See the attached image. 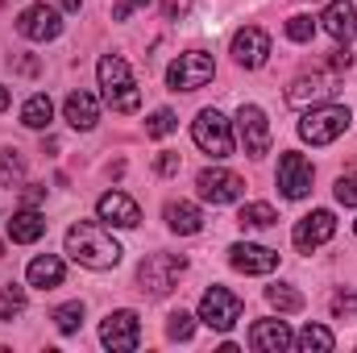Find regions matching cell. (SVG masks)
<instances>
[{
    "label": "cell",
    "instance_id": "1",
    "mask_svg": "<svg viewBox=\"0 0 357 353\" xmlns=\"http://www.w3.org/2000/svg\"><path fill=\"white\" fill-rule=\"evenodd\" d=\"M67 254L79 266H88V270H112V266L121 262L125 250H121V241H116L104 225L79 220V225L67 229Z\"/></svg>",
    "mask_w": 357,
    "mask_h": 353
},
{
    "label": "cell",
    "instance_id": "2",
    "mask_svg": "<svg viewBox=\"0 0 357 353\" xmlns=\"http://www.w3.org/2000/svg\"><path fill=\"white\" fill-rule=\"evenodd\" d=\"M96 75H100V88H104V100H108L112 112H137L142 108L137 80H133V71H129V63L121 54H104Z\"/></svg>",
    "mask_w": 357,
    "mask_h": 353
},
{
    "label": "cell",
    "instance_id": "3",
    "mask_svg": "<svg viewBox=\"0 0 357 353\" xmlns=\"http://www.w3.org/2000/svg\"><path fill=\"white\" fill-rule=\"evenodd\" d=\"M349 121H354V112H349L345 104H316V108L303 112L299 137L312 142V146H333V142L349 129Z\"/></svg>",
    "mask_w": 357,
    "mask_h": 353
},
{
    "label": "cell",
    "instance_id": "4",
    "mask_svg": "<svg viewBox=\"0 0 357 353\" xmlns=\"http://www.w3.org/2000/svg\"><path fill=\"white\" fill-rule=\"evenodd\" d=\"M191 142L208 154V158H229L233 154V129H229V121L216 112V108H204L195 121H191Z\"/></svg>",
    "mask_w": 357,
    "mask_h": 353
},
{
    "label": "cell",
    "instance_id": "5",
    "mask_svg": "<svg viewBox=\"0 0 357 353\" xmlns=\"http://www.w3.org/2000/svg\"><path fill=\"white\" fill-rule=\"evenodd\" d=\"M183 270H187V258L183 254H150L146 262L137 266V283H142V291L146 295H167V291H175L178 278H183Z\"/></svg>",
    "mask_w": 357,
    "mask_h": 353
},
{
    "label": "cell",
    "instance_id": "6",
    "mask_svg": "<svg viewBox=\"0 0 357 353\" xmlns=\"http://www.w3.org/2000/svg\"><path fill=\"white\" fill-rule=\"evenodd\" d=\"M241 312H245V303H241V295H233L229 287H208L204 299H199V320H204L212 333H229V329L241 320Z\"/></svg>",
    "mask_w": 357,
    "mask_h": 353
},
{
    "label": "cell",
    "instance_id": "7",
    "mask_svg": "<svg viewBox=\"0 0 357 353\" xmlns=\"http://www.w3.org/2000/svg\"><path fill=\"white\" fill-rule=\"evenodd\" d=\"M212 75H216V63H212L208 50H187V54H178L175 63L167 67L171 91H195V88H204Z\"/></svg>",
    "mask_w": 357,
    "mask_h": 353
},
{
    "label": "cell",
    "instance_id": "8",
    "mask_svg": "<svg viewBox=\"0 0 357 353\" xmlns=\"http://www.w3.org/2000/svg\"><path fill=\"white\" fill-rule=\"evenodd\" d=\"M100 341L104 350H116V353H129L142 345V316L133 308H121V312H108L104 324H100Z\"/></svg>",
    "mask_w": 357,
    "mask_h": 353
},
{
    "label": "cell",
    "instance_id": "9",
    "mask_svg": "<svg viewBox=\"0 0 357 353\" xmlns=\"http://www.w3.org/2000/svg\"><path fill=\"white\" fill-rule=\"evenodd\" d=\"M237 133L250 158H266L270 154V121L258 104H241L237 108Z\"/></svg>",
    "mask_w": 357,
    "mask_h": 353
},
{
    "label": "cell",
    "instance_id": "10",
    "mask_svg": "<svg viewBox=\"0 0 357 353\" xmlns=\"http://www.w3.org/2000/svg\"><path fill=\"white\" fill-rule=\"evenodd\" d=\"M195 187H199V200H208V204H233V200L245 195V179L233 175V171H225V167L199 171V175H195Z\"/></svg>",
    "mask_w": 357,
    "mask_h": 353
},
{
    "label": "cell",
    "instance_id": "11",
    "mask_svg": "<svg viewBox=\"0 0 357 353\" xmlns=\"http://www.w3.org/2000/svg\"><path fill=\"white\" fill-rule=\"evenodd\" d=\"M333 233H337V216H333L328 208H316V212H307V216L295 225L291 241H295L299 254H312V250H320L324 241H333Z\"/></svg>",
    "mask_w": 357,
    "mask_h": 353
},
{
    "label": "cell",
    "instance_id": "12",
    "mask_svg": "<svg viewBox=\"0 0 357 353\" xmlns=\"http://www.w3.org/2000/svg\"><path fill=\"white\" fill-rule=\"evenodd\" d=\"M312 183H316V171H312V163H307L303 154L287 150V154L278 158V191H282L287 200H303V195L312 191Z\"/></svg>",
    "mask_w": 357,
    "mask_h": 353
},
{
    "label": "cell",
    "instance_id": "13",
    "mask_svg": "<svg viewBox=\"0 0 357 353\" xmlns=\"http://www.w3.org/2000/svg\"><path fill=\"white\" fill-rule=\"evenodd\" d=\"M17 33L29 38V42H54V38L63 33V17H59V8H50V4H29V8L17 17Z\"/></svg>",
    "mask_w": 357,
    "mask_h": 353
},
{
    "label": "cell",
    "instance_id": "14",
    "mask_svg": "<svg viewBox=\"0 0 357 353\" xmlns=\"http://www.w3.org/2000/svg\"><path fill=\"white\" fill-rule=\"evenodd\" d=\"M233 59H237V67H245V71L266 67V59H270V33H266V29H258V25L237 29V33H233Z\"/></svg>",
    "mask_w": 357,
    "mask_h": 353
},
{
    "label": "cell",
    "instance_id": "15",
    "mask_svg": "<svg viewBox=\"0 0 357 353\" xmlns=\"http://www.w3.org/2000/svg\"><path fill=\"white\" fill-rule=\"evenodd\" d=\"M96 212H100L104 225H116V229H137V225H142V208H137V200L125 195V191H104V195L96 200Z\"/></svg>",
    "mask_w": 357,
    "mask_h": 353
},
{
    "label": "cell",
    "instance_id": "16",
    "mask_svg": "<svg viewBox=\"0 0 357 353\" xmlns=\"http://www.w3.org/2000/svg\"><path fill=\"white\" fill-rule=\"evenodd\" d=\"M333 91H337V84H333L328 75H299V80L287 88V104H291V108H316V104L333 100Z\"/></svg>",
    "mask_w": 357,
    "mask_h": 353
},
{
    "label": "cell",
    "instance_id": "17",
    "mask_svg": "<svg viewBox=\"0 0 357 353\" xmlns=\"http://www.w3.org/2000/svg\"><path fill=\"white\" fill-rule=\"evenodd\" d=\"M229 266L241 270V274H270L278 266V254L266 250V246H254V241H237L229 250Z\"/></svg>",
    "mask_w": 357,
    "mask_h": 353
},
{
    "label": "cell",
    "instance_id": "18",
    "mask_svg": "<svg viewBox=\"0 0 357 353\" xmlns=\"http://www.w3.org/2000/svg\"><path fill=\"white\" fill-rule=\"evenodd\" d=\"M320 25H324V33H328L333 42L345 46V42H354V33H357V8L349 4V0H328Z\"/></svg>",
    "mask_w": 357,
    "mask_h": 353
},
{
    "label": "cell",
    "instance_id": "19",
    "mask_svg": "<svg viewBox=\"0 0 357 353\" xmlns=\"http://www.w3.org/2000/svg\"><path fill=\"white\" fill-rule=\"evenodd\" d=\"M250 345L258 353H282L295 345V337H291V329H287V320H254V329H250Z\"/></svg>",
    "mask_w": 357,
    "mask_h": 353
},
{
    "label": "cell",
    "instance_id": "20",
    "mask_svg": "<svg viewBox=\"0 0 357 353\" xmlns=\"http://www.w3.org/2000/svg\"><path fill=\"white\" fill-rule=\"evenodd\" d=\"M63 117L71 121V129H79V133H88L96 129V121H100V100L91 96V91H71L67 100H63Z\"/></svg>",
    "mask_w": 357,
    "mask_h": 353
},
{
    "label": "cell",
    "instance_id": "21",
    "mask_svg": "<svg viewBox=\"0 0 357 353\" xmlns=\"http://www.w3.org/2000/svg\"><path fill=\"white\" fill-rule=\"evenodd\" d=\"M42 233H46V216L38 208H21L8 216V237L17 246H33V241H42Z\"/></svg>",
    "mask_w": 357,
    "mask_h": 353
},
{
    "label": "cell",
    "instance_id": "22",
    "mask_svg": "<svg viewBox=\"0 0 357 353\" xmlns=\"http://www.w3.org/2000/svg\"><path fill=\"white\" fill-rule=\"evenodd\" d=\"M63 274H67V266H63V258H54V254H42V258H33V262L25 266V278H29V287H38V291L63 287Z\"/></svg>",
    "mask_w": 357,
    "mask_h": 353
},
{
    "label": "cell",
    "instance_id": "23",
    "mask_svg": "<svg viewBox=\"0 0 357 353\" xmlns=\"http://www.w3.org/2000/svg\"><path fill=\"white\" fill-rule=\"evenodd\" d=\"M167 225H171V233H178V237H191V233L204 229V216H199L195 204H187V200H171V204H167Z\"/></svg>",
    "mask_w": 357,
    "mask_h": 353
},
{
    "label": "cell",
    "instance_id": "24",
    "mask_svg": "<svg viewBox=\"0 0 357 353\" xmlns=\"http://www.w3.org/2000/svg\"><path fill=\"white\" fill-rule=\"evenodd\" d=\"M54 121V104H50V96L46 91H33L25 104H21V125L25 129H46Z\"/></svg>",
    "mask_w": 357,
    "mask_h": 353
},
{
    "label": "cell",
    "instance_id": "25",
    "mask_svg": "<svg viewBox=\"0 0 357 353\" xmlns=\"http://www.w3.org/2000/svg\"><path fill=\"white\" fill-rule=\"evenodd\" d=\"M295 345L303 353H328L337 345V337H333V329H324V324H303L299 337H295Z\"/></svg>",
    "mask_w": 357,
    "mask_h": 353
},
{
    "label": "cell",
    "instance_id": "26",
    "mask_svg": "<svg viewBox=\"0 0 357 353\" xmlns=\"http://www.w3.org/2000/svg\"><path fill=\"white\" fill-rule=\"evenodd\" d=\"M237 225L241 229H270V225H278V212L270 204H245L237 212Z\"/></svg>",
    "mask_w": 357,
    "mask_h": 353
},
{
    "label": "cell",
    "instance_id": "27",
    "mask_svg": "<svg viewBox=\"0 0 357 353\" xmlns=\"http://www.w3.org/2000/svg\"><path fill=\"white\" fill-rule=\"evenodd\" d=\"M54 329L63 333V337H71V333H79V324H84V303L79 299H71V303H63V308H54Z\"/></svg>",
    "mask_w": 357,
    "mask_h": 353
},
{
    "label": "cell",
    "instance_id": "28",
    "mask_svg": "<svg viewBox=\"0 0 357 353\" xmlns=\"http://www.w3.org/2000/svg\"><path fill=\"white\" fill-rule=\"evenodd\" d=\"M266 299H270V308H278V312H303V295L295 287H287V283L266 287Z\"/></svg>",
    "mask_w": 357,
    "mask_h": 353
},
{
    "label": "cell",
    "instance_id": "29",
    "mask_svg": "<svg viewBox=\"0 0 357 353\" xmlns=\"http://www.w3.org/2000/svg\"><path fill=\"white\" fill-rule=\"evenodd\" d=\"M25 312V291L21 287H0V320H13V316H21Z\"/></svg>",
    "mask_w": 357,
    "mask_h": 353
},
{
    "label": "cell",
    "instance_id": "30",
    "mask_svg": "<svg viewBox=\"0 0 357 353\" xmlns=\"http://www.w3.org/2000/svg\"><path fill=\"white\" fill-rule=\"evenodd\" d=\"M178 129V117L171 108H158V112H150V121H146V137H167V133H175Z\"/></svg>",
    "mask_w": 357,
    "mask_h": 353
},
{
    "label": "cell",
    "instance_id": "31",
    "mask_svg": "<svg viewBox=\"0 0 357 353\" xmlns=\"http://www.w3.org/2000/svg\"><path fill=\"white\" fill-rule=\"evenodd\" d=\"M287 38H291V42H299V46H303V42H312V38H316V21H312L307 13H295V17L287 21Z\"/></svg>",
    "mask_w": 357,
    "mask_h": 353
},
{
    "label": "cell",
    "instance_id": "32",
    "mask_svg": "<svg viewBox=\"0 0 357 353\" xmlns=\"http://www.w3.org/2000/svg\"><path fill=\"white\" fill-rule=\"evenodd\" d=\"M191 333H195V316H187V312H171V320H167V337H171V341H191Z\"/></svg>",
    "mask_w": 357,
    "mask_h": 353
},
{
    "label": "cell",
    "instance_id": "33",
    "mask_svg": "<svg viewBox=\"0 0 357 353\" xmlns=\"http://www.w3.org/2000/svg\"><path fill=\"white\" fill-rule=\"evenodd\" d=\"M21 175H25V158H21L17 150H4V163H0V183L8 187V183H17Z\"/></svg>",
    "mask_w": 357,
    "mask_h": 353
},
{
    "label": "cell",
    "instance_id": "34",
    "mask_svg": "<svg viewBox=\"0 0 357 353\" xmlns=\"http://www.w3.org/2000/svg\"><path fill=\"white\" fill-rule=\"evenodd\" d=\"M333 191H337V204H345V208H357V175H341Z\"/></svg>",
    "mask_w": 357,
    "mask_h": 353
},
{
    "label": "cell",
    "instance_id": "35",
    "mask_svg": "<svg viewBox=\"0 0 357 353\" xmlns=\"http://www.w3.org/2000/svg\"><path fill=\"white\" fill-rule=\"evenodd\" d=\"M146 4H150V0H116V4H112V21H129V17H133L137 8H146Z\"/></svg>",
    "mask_w": 357,
    "mask_h": 353
},
{
    "label": "cell",
    "instance_id": "36",
    "mask_svg": "<svg viewBox=\"0 0 357 353\" xmlns=\"http://www.w3.org/2000/svg\"><path fill=\"white\" fill-rule=\"evenodd\" d=\"M162 13H167V21H183L191 13V0H162Z\"/></svg>",
    "mask_w": 357,
    "mask_h": 353
},
{
    "label": "cell",
    "instance_id": "37",
    "mask_svg": "<svg viewBox=\"0 0 357 353\" xmlns=\"http://www.w3.org/2000/svg\"><path fill=\"white\" fill-rule=\"evenodd\" d=\"M354 291H337V295H333V316H349V312H354Z\"/></svg>",
    "mask_w": 357,
    "mask_h": 353
},
{
    "label": "cell",
    "instance_id": "38",
    "mask_svg": "<svg viewBox=\"0 0 357 353\" xmlns=\"http://www.w3.org/2000/svg\"><path fill=\"white\" fill-rule=\"evenodd\" d=\"M154 167H158V175H167V179H171V175H178V154H171V150H162Z\"/></svg>",
    "mask_w": 357,
    "mask_h": 353
},
{
    "label": "cell",
    "instance_id": "39",
    "mask_svg": "<svg viewBox=\"0 0 357 353\" xmlns=\"http://www.w3.org/2000/svg\"><path fill=\"white\" fill-rule=\"evenodd\" d=\"M42 195H46V187L29 183V187H25V208H38V204H42Z\"/></svg>",
    "mask_w": 357,
    "mask_h": 353
},
{
    "label": "cell",
    "instance_id": "40",
    "mask_svg": "<svg viewBox=\"0 0 357 353\" xmlns=\"http://www.w3.org/2000/svg\"><path fill=\"white\" fill-rule=\"evenodd\" d=\"M17 71H25V75H38V59H17Z\"/></svg>",
    "mask_w": 357,
    "mask_h": 353
},
{
    "label": "cell",
    "instance_id": "41",
    "mask_svg": "<svg viewBox=\"0 0 357 353\" xmlns=\"http://www.w3.org/2000/svg\"><path fill=\"white\" fill-rule=\"evenodd\" d=\"M8 104H13V91L4 88V84H0V112H4V108H8Z\"/></svg>",
    "mask_w": 357,
    "mask_h": 353
},
{
    "label": "cell",
    "instance_id": "42",
    "mask_svg": "<svg viewBox=\"0 0 357 353\" xmlns=\"http://www.w3.org/2000/svg\"><path fill=\"white\" fill-rule=\"evenodd\" d=\"M59 4H63L67 13H79V8H84V0H59Z\"/></svg>",
    "mask_w": 357,
    "mask_h": 353
},
{
    "label": "cell",
    "instance_id": "43",
    "mask_svg": "<svg viewBox=\"0 0 357 353\" xmlns=\"http://www.w3.org/2000/svg\"><path fill=\"white\" fill-rule=\"evenodd\" d=\"M354 233H357V220H354Z\"/></svg>",
    "mask_w": 357,
    "mask_h": 353
}]
</instances>
